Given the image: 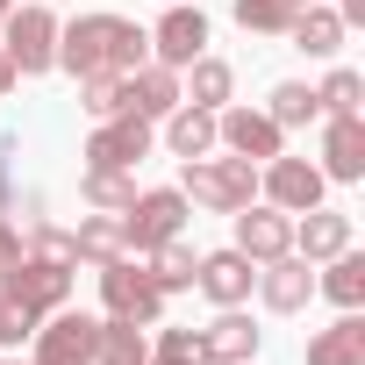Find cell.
Returning a JSON list of instances; mask_svg holds the SVG:
<instances>
[{
  "instance_id": "cell-3",
  "label": "cell",
  "mask_w": 365,
  "mask_h": 365,
  "mask_svg": "<svg viewBox=\"0 0 365 365\" xmlns=\"http://www.w3.org/2000/svg\"><path fill=\"white\" fill-rule=\"evenodd\" d=\"M72 272L79 265H58V258H36V251H22L8 272H0V301H8L29 329L51 315V308H65L72 301Z\"/></svg>"
},
{
  "instance_id": "cell-17",
  "label": "cell",
  "mask_w": 365,
  "mask_h": 365,
  "mask_svg": "<svg viewBox=\"0 0 365 365\" xmlns=\"http://www.w3.org/2000/svg\"><path fill=\"white\" fill-rule=\"evenodd\" d=\"M351 244H358V230H351L344 208H308V215H294V258L322 265V258H336V251H351Z\"/></svg>"
},
{
  "instance_id": "cell-28",
  "label": "cell",
  "mask_w": 365,
  "mask_h": 365,
  "mask_svg": "<svg viewBox=\"0 0 365 365\" xmlns=\"http://www.w3.org/2000/svg\"><path fill=\"white\" fill-rule=\"evenodd\" d=\"M265 115H272L279 129H315V122H322V108H315V86H308V79H279V86L265 93Z\"/></svg>"
},
{
  "instance_id": "cell-5",
  "label": "cell",
  "mask_w": 365,
  "mask_h": 365,
  "mask_svg": "<svg viewBox=\"0 0 365 365\" xmlns=\"http://www.w3.org/2000/svg\"><path fill=\"white\" fill-rule=\"evenodd\" d=\"M0 51L15 58V72H22V79L58 72V8H51V0L8 8V22H0Z\"/></svg>"
},
{
  "instance_id": "cell-22",
  "label": "cell",
  "mask_w": 365,
  "mask_h": 365,
  "mask_svg": "<svg viewBox=\"0 0 365 365\" xmlns=\"http://www.w3.org/2000/svg\"><path fill=\"white\" fill-rule=\"evenodd\" d=\"M79 201L93 215H122L136 201V172H122V165H79Z\"/></svg>"
},
{
  "instance_id": "cell-7",
  "label": "cell",
  "mask_w": 365,
  "mask_h": 365,
  "mask_svg": "<svg viewBox=\"0 0 365 365\" xmlns=\"http://www.w3.org/2000/svg\"><path fill=\"white\" fill-rule=\"evenodd\" d=\"M322 194H329V179H322L315 158L279 150V158L258 165V201H272L279 215H308V208H322Z\"/></svg>"
},
{
  "instance_id": "cell-1",
  "label": "cell",
  "mask_w": 365,
  "mask_h": 365,
  "mask_svg": "<svg viewBox=\"0 0 365 365\" xmlns=\"http://www.w3.org/2000/svg\"><path fill=\"white\" fill-rule=\"evenodd\" d=\"M143 58H150V29H136L129 15L93 8V15L58 22V72H72V79H86V72H136Z\"/></svg>"
},
{
  "instance_id": "cell-14",
  "label": "cell",
  "mask_w": 365,
  "mask_h": 365,
  "mask_svg": "<svg viewBox=\"0 0 365 365\" xmlns=\"http://www.w3.org/2000/svg\"><path fill=\"white\" fill-rule=\"evenodd\" d=\"M230 222H237V237H230V244H237L251 265H272V258H287V251H294V215H279L272 201H251V208H237Z\"/></svg>"
},
{
  "instance_id": "cell-27",
  "label": "cell",
  "mask_w": 365,
  "mask_h": 365,
  "mask_svg": "<svg viewBox=\"0 0 365 365\" xmlns=\"http://www.w3.org/2000/svg\"><path fill=\"white\" fill-rule=\"evenodd\" d=\"M122 251H129V244H122V222H115V215H79V230H72V258H79V265L101 272V265H115Z\"/></svg>"
},
{
  "instance_id": "cell-15",
  "label": "cell",
  "mask_w": 365,
  "mask_h": 365,
  "mask_svg": "<svg viewBox=\"0 0 365 365\" xmlns=\"http://www.w3.org/2000/svg\"><path fill=\"white\" fill-rule=\"evenodd\" d=\"M251 294H258V301H265L272 315H301V308L315 301V265L287 251V258H272V265H258V287H251Z\"/></svg>"
},
{
  "instance_id": "cell-39",
  "label": "cell",
  "mask_w": 365,
  "mask_h": 365,
  "mask_svg": "<svg viewBox=\"0 0 365 365\" xmlns=\"http://www.w3.org/2000/svg\"><path fill=\"white\" fill-rule=\"evenodd\" d=\"M51 8H58V0H51Z\"/></svg>"
},
{
  "instance_id": "cell-4",
  "label": "cell",
  "mask_w": 365,
  "mask_h": 365,
  "mask_svg": "<svg viewBox=\"0 0 365 365\" xmlns=\"http://www.w3.org/2000/svg\"><path fill=\"white\" fill-rule=\"evenodd\" d=\"M187 215H194V201L179 194V187H136V201H129L115 222H122L129 258H143V251H158V244H172V237H187Z\"/></svg>"
},
{
  "instance_id": "cell-38",
  "label": "cell",
  "mask_w": 365,
  "mask_h": 365,
  "mask_svg": "<svg viewBox=\"0 0 365 365\" xmlns=\"http://www.w3.org/2000/svg\"><path fill=\"white\" fill-rule=\"evenodd\" d=\"M0 365H22V358H8V351H0Z\"/></svg>"
},
{
  "instance_id": "cell-33",
  "label": "cell",
  "mask_w": 365,
  "mask_h": 365,
  "mask_svg": "<svg viewBox=\"0 0 365 365\" xmlns=\"http://www.w3.org/2000/svg\"><path fill=\"white\" fill-rule=\"evenodd\" d=\"M22 344H29V322H22L8 301H0V351H22Z\"/></svg>"
},
{
  "instance_id": "cell-18",
  "label": "cell",
  "mask_w": 365,
  "mask_h": 365,
  "mask_svg": "<svg viewBox=\"0 0 365 365\" xmlns=\"http://www.w3.org/2000/svg\"><path fill=\"white\" fill-rule=\"evenodd\" d=\"M179 101H194V108H208V115L230 108V101H237V65L215 58V51H201L187 72H179Z\"/></svg>"
},
{
  "instance_id": "cell-20",
  "label": "cell",
  "mask_w": 365,
  "mask_h": 365,
  "mask_svg": "<svg viewBox=\"0 0 365 365\" xmlns=\"http://www.w3.org/2000/svg\"><path fill=\"white\" fill-rule=\"evenodd\" d=\"M308 365H365V315L336 308V322L308 336Z\"/></svg>"
},
{
  "instance_id": "cell-16",
  "label": "cell",
  "mask_w": 365,
  "mask_h": 365,
  "mask_svg": "<svg viewBox=\"0 0 365 365\" xmlns=\"http://www.w3.org/2000/svg\"><path fill=\"white\" fill-rule=\"evenodd\" d=\"M258 344H265V329L244 308H215V322L201 329V358L208 365H258Z\"/></svg>"
},
{
  "instance_id": "cell-34",
  "label": "cell",
  "mask_w": 365,
  "mask_h": 365,
  "mask_svg": "<svg viewBox=\"0 0 365 365\" xmlns=\"http://www.w3.org/2000/svg\"><path fill=\"white\" fill-rule=\"evenodd\" d=\"M15 86H22V72H15V58H8V51H0V101H8Z\"/></svg>"
},
{
  "instance_id": "cell-26",
  "label": "cell",
  "mask_w": 365,
  "mask_h": 365,
  "mask_svg": "<svg viewBox=\"0 0 365 365\" xmlns=\"http://www.w3.org/2000/svg\"><path fill=\"white\" fill-rule=\"evenodd\" d=\"M194 265H201V251H194L187 237H172V244H158V251H143V272L158 279V294H165V301L194 287Z\"/></svg>"
},
{
  "instance_id": "cell-9",
  "label": "cell",
  "mask_w": 365,
  "mask_h": 365,
  "mask_svg": "<svg viewBox=\"0 0 365 365\" xmlns=\"http://www.w3.org/2000/svg\"><path fill=\"white\" fill-rule=\"evenodd\" d=\"M158 150V122L150 115H136V108H122V115H108V122H93V136H86V165H122V172H136L143 158Z\"/></svg>"
},
{
  "instance_id": "cell-23",
  "label": "cell",
  "mask_w": 365,
  "mask_h": 365,
  "mask_svg": "<svg viewBox=\"0 0 365 365\" xmlns=\"http://www.w3.org/2000/svg\"><path fill=\"white\" fill-rule=\"evenodd\" d=\"M315 294L336 301V308H365V258H358V244L315 265Z\"/></svg>"
},
{
  "instance_id": "cell-35",
  "label": "cell",
  "mask_w": 365,
  "mask_h": 365,
  "mask_svg": "<svg viewBox=\"0 0 365 365\" xmlns=\"http://www.w3.org/2000/svg\"><path fill=\"white\" fill-rule=\"evenodd\" d=\"M329 8L344 15V29H358V22H365V0H329Z\"/></svg>"
},
{
  "instance_id": "cell-19",
  "label": "cell",
  "mask_w": 365,
  "mask_h": 365,
  "mask_svg": "<svg viewBox=\"0 0 365 365\" xmlns=\"http://www.w3.org/2000/svg\"><path fill=\"white\" fill-rule=\"evenodd\" d=\"M344 15L329 8V0H315V8H294V22H287V43L294 51H308V58H336L344 51Z\"/></svg>"
},
{
  "instance_id": "cell-21",
  "label": "cell",
  "mask_w": 365,
  "mask_h": 365,
  "mask_svg": "<svg viewBox=\"0 0 365 365\" xmlns=\"http://www.w3.org/2000/svg\"><path fill=\"white\" fill-rule=\"evenodd\" d=\"M122 79H129V108H136V115L165 122V115L179 108V72H172V65L143 58V65H136V72H122Z\"/></svg>"
},
{
  "instance_id": "cell-29",
  "label": "cell",
  "mask_w": 365,
  "mask_h": 365,
  "mask_svg": "<svg viewBox=\"0 0 365 365\" xmlns=\"http://www.w3.org/2000/svg\"><path fill=\"white\" fill-rule=\"evenodd\" d=\"M79 108H86V122L122 115V108H129V79H122V72H86V79H79Z\"/></svg>"
},
{
  "instance_id": "cell-8",
  "label": "cell",
  "mask_w": 365,
  "mask_h": 365,
  "mask_svg": "<svg viewBox=\"0 0 365 365\" xmlns=\"http://www.w3.org/2000/svg\"><path fill=\"white\" fill-rule=\"evenodd\" d=\"M101 315H122V322H165V294H158V279L143 272V258H115V265H101Z\"/></svg>"
},
{
  "instance_id": "cell-24",
  "label": "cell",
  "mask_w": 365,
  "mask_h": 365,
  "mask_svg": "<svg viewBox=\"0 0 365 365\" xmlns=\"http://www.w3.org/2000/svg\"><path fill=\"white\" fill-rule=\"evenodd\" d=\"M165 150H172V158H208V150H215V115L194 108V101H179V108L165 115Z\"/></svg>"
},
{
  "instance_id": "cell-6",
  "label": "cell",
  "mask_w": 365,
  "mask_h": 365,
  "mask_svg": "<svg viewBox=\"0 0 365 365\" xmlns=\"http://www.w3.org/2000/svg\"><path fill=\"white\" fill-rule=\"evenodd\" d=\"M93 344H101V315L65 301V308H51L29 329V358L22 365H93Z\"/></svg>"
},
{
  "instance_id": "cell-32",
  "label": "cell",
  "mask_w": 365,
  "mask_h": 365,
  "mask_svg": "<svg viewBox=\"0 0 365 365\" xmlns=\"http://www.w3.org/2000/svg\"><path fill=\"white\" fill-rule=\"evenodd\" d=\"M22 251H29V244H22V230H15V215L0 208V272H8V265H15Z\"/></svg>"
},
{
  "instance_id": "cell-31",
  "label": "cell",
  "mask_w": 365,
  "mask_h": 365,
  "mask_svg": "<svg viewBox=\"0 0 365 365\" xmlns=\"http://www.w3.org/2000/svg\"><path fill=\"white\" fill-rule=\"evenodd\" d=\"M230 15L244 36H287V22H294L287 0H230Z\"/></svg>"
},
{
  "instance_id": "cell-25",
  "label": "cell",
  "mask_w": 365,
  "mask_h": 365,
  "mask_svg": "<svg viewBox=\"0 0 365 365\" xmlns=\"http://www.w3.org/2000/svg\"><path fill=\"white\" fill-rule=\"evenodd\" d=\"M93 365H150V329L143 322H122V315H101Z\"/></svg>"
},
{
  "instance_id": "cell-13",
  "label": "cell",
  "mask_w": 365,
  "mask_h": 365,
  "mask_svg": "<svg viewBox=\"0 0 365 365\" xmlns=\"http://www.w3.org/2000/svg\"><path fill=\"white\" fill-rule=\"evenodd\" d=\"M322 129V179L329 187H358L365 179V115H322L315 122Z\"/></svg>"
},
{
  "instance_id": "cell-11",
  "label": "cell",
  "mask_w": 365,
  "mask_h": 365,
  "mask_svg": "<svg viewBox=\"0 0 365 365\" xmlns=\"http://www.w3.org/2000/svg\"><path fill=\"white\" fill-rule=\"evenodd\" d=\"M201 51H208V15L187 8V0H165V15H158V29H150V58L172 65V72H187Z\"/></svg>"
},
{
  "instance_id": "cell-10",
  "label": "cell",
  "mask_w": 365,
  "mask_h": 365,
  "mask_svg": "<svg viewBox=\"0 0 365 365\" xmlns=\"http://www.w3.org/2000/svg\"><path fill=\"white\" fill-rule=\"evenodd\" d=\"M215 150H230V158H251V165H265V158H279L287 150V129L265 115V108H215Z\"/></svg>"
},
{
  "instance_id": "cell-30",
  "label": "cell",
  "mask_w": 365,
  "mask_h": 365,
  "mask_svg": "<svg viewBox=\"0 0 365 365\" xmlns=\"http://www.w3.org/2000/svg\"><path fill=\"white\" fill-rule=\"evenodd\" d=\"M315 108H322V115H365V72L329 65V79L315 86Z\"/></svg>"
},
{
  "instance_id": "cell-2",
  "label": "cell",
  "mask_w": 365,
  "mask_h": 365,
  "mask_svg": "<svg viewBox=\"0 0 365 365\" xmlns=\"http://www.w3.org/2000/svg\"><path fill=\"white\" fill-rule=\"evenodd\" d=\"M179 194L208 215H237L258 201V165L251 158H230V150H208V158H179Z\"/></svg>"
},
{
  "instance_id": "cell-37",
  "label": "cell",
  "mask_w": 365,
  "mask_h": 365,
  "mask_svg": "<svg viewBox=\"0 0 365 365\" xmlns=\"http://www.w3.org/2000/svg\"><path fill=\"white\" fill-rule=\"evenodd\" d=\"M287 8H315V0H287Z\"/></svg>"
},
{
  "instance_id": "cell-12",
  "label": "cell",
  "mask_w": 365,
  "mask_h": 365,
  "mask_svg": "<svg viewBox=\"0 0 365 365\" xmlns=\"http://www.w3.org/2000/svg\"><path fill=\"white\" fill-rule=\"evenodd\" d=\"M194 287L208 294V308H251L258 265H251L237 244H222V251H201V265H194Z\"/></svg>"
},
{
  "instance_id": "cell-36",
  "label": "cell",
  "mask_w": 365,
  "mask_h": 365,
  "mask_svg": "<svg viewBox=\"0 0 365 365\" xmlns=\"http://www.w3.org/2000/svg\"><path fill=\"white\" fill-rule=\"evenodd\" d=\"M8 8H15V0H0V22H8Z\"/></svg>"
}]
</instances>
